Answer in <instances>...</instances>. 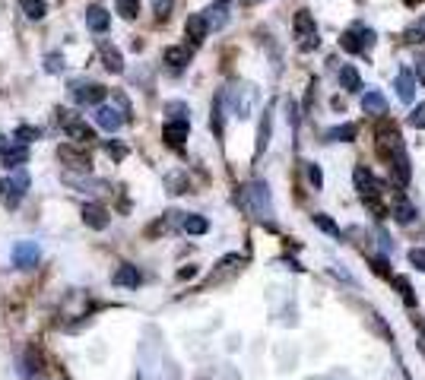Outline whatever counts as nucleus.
<instances>
[{"label": "nucleus", "instance_id": "obj_45", "mask_svg": "<svg viewBox=\"0 0 425 380\" xmlns=\"http://www.w3.org/2000/svg\"><path fill=\"white\" fill-rule=\"evenodd\" d=\"M6 194V181H0V196H4Z\"/></svg>", "mask_w": 425, "mask_h": 380}, {"label": "nucleus", "instance_id": "obj_30", "mask_svg": "<svg viewBox=\"0 0 425 380\" xmlns=\"http://www.w3.org/2000/svg\"><path fill=\"white\" fill-rule=\"evenodd\" d=\"M23 13L29 19H42L44 13H48V4H44V0H23Z\"/></svg>", "mask_w": 425, "mask_h": 380}, {"label": "nucleus", "instance_id": "obj_6", "mask_svg": "<svg viewBox=\"0 0 425 380\" xmlns=\"http://www.w3.org/2000/svg\"><path fill=\"white\" fill-rule=\"evenodd\" d=\"M10 260L16 270H32V266H38V260H42V247H38L35 241H19V244L13 247Z\"/></svg>", "mask_w": 425, "mask_h": 380}, {"label": "nucleus", "instance_id": "obj_43", "mask_svg": "<svg viewBox=\"0 0 425 380\" xmlns=\"http://www.w3.org/2000/svg\"><path fill=\"white\" fill-rule=\"evenodd\" d=\"M108 152H111L114 158H121V156H124V146H118V143H108Z\"/></svg>", "mask_w": 425, "mask_h": 380}, {"label": "nucleus", "instance_id": "obj_17", "mask_svg": "<svg viewBox=\"0 0 425 380\" xmlns=\"http://www.w3.org/2000/svg\"><path fill=\"white\" fill-rule=\"evenodd\" d=\"M63 130H67V137H70V139H80V143H89V139H95L92 127H89L86 120H80V118L63 120Z\"/></svg>", "mask_w": 425, "mask_h": 380}, {"label": "nucleus", "instance_id": "obj_28", "mask_svg": "<svg viewBox=\"0 0 425 380\" xmlns=\"http://www.w3.org/2000/svg\"><path fill=\"white\" fill-rule=\"evenodd\" d=\"M340 44L343 51H349V54H362V42H359V29H349L340 35Z\"/></svg>", "mask_w": 425, "mask_h": 380}, {"label": "nucleus", "instance_id": "obj_12", "mask_svg": "<svg viewBox=\"0 0 425 380\" xmlns=\"http://www.w3.org/2000/svg\"><path fill=\"white\" fill-rule=\"evenodd\" d=\"M82 222H86L89 228H95V232H101V228H108L111 215H108V209L101 206V203H86V206H82Z\"/></svg>", "mask_w": 425, "mask_h": 380}, {"label": "nucleus", "instance_id": "obj_10", "mask_svg": "<svg viewBox=\"0 0 425 380\" xmlns=\"http://www.w3.org/2000/svg\"><path fill=\"white\" fill-rule=\"evenodd\" d=\"M387 165H390V171H393V177H397V184H409V156H406V149L403 146H397V149L390 152V156H387Z\"/></svg>", "mask_w": 425, "mask_h": 380}, {"label": "nucleus", "instance_id": "obj_7", "mask_svg": "<svg viewBox=\"0 0 425 380\" xmlns=\"http://www.w3.org/2000/svg\"><path fill=\"white\" fill-rule=\"evenodd\" d=\"M57 158H61L63 165H67L70 171H80V175H86L89 171V165H92V158H89V152H82V149H76V146H70V143H63L61 149H57Z\"/></svg>", "mask_w": 425, "mask_h": 380}, {"label": "nucleus", "instance_id": "obj_34", "mask_svg": "<svg viewBox=\"0 0 425 380\" xmlns=\"http://www.w3.org/2000/svg\"><path fill=\"white\" fill-rule=\"evenodd\" d=\"M393 282H397V289H400V295H403L406 308H416V298H412V289H409V282H406L403 276H397V279H393Z\"/></svg>", "mask_w": 425, "mask_h": 380}, {"label": "nucleus", "instance_id": "obj_13", "mask_svg": "<svg viewBox=\"0 0 425 380\" xmlns=\"http://www.w3.org/2000/svg\"><path fill=\"white\" fill-rule=\"evenodd\" d=\"M207 32H209V25H207V19H203V13H194V16H187V23H184V35L190 38V44H203Z\"/></svg>", "mask_w": 425, "mask_h": 380}, {"label": "nucleus", "instance_id": "obj_44", "mask_svg": "<svg viewBox=\"0 0 425 380\" xmlns=\"http://www.w3.org/2000/svg\"><path fill=\"white\" fill-rule=\"evenodd\" d=\"M4 146H6V137H4V133H0V152H4Z\"/></svg>", "mask_w": 425, "mask_h": 380}, {"label": "nucleus", "instance_id": "obj_15", "mask_svg": "<svg viewBox=\"0 0 425 380\" xmlns=\"http://www.w3.org/2000/svg\"><path fill=\"white\" fill-rule=\"evenodd\" d=\"M0 158H4V165H10V168H23L25 162H29V146L19 143V146H4V152H0Z\"/></svg>", "mask_w": 425, "mask_h": 380}, {"label": "nucleus", "instance_id": "obj_38", "mask_svg": "<svg viewBox=\"0 0 425 380\" xmlns=\"http://www.w3.org/2000/svg\"><path fill=\"white\" fill-rule=\"evenodd\" d=\"M171 6H175V0H152V10H156V16H159V19L168 16Z\"/></svg>", "mask_w": 425, "mask_h": 380}, {"label": "nucleus", "instance_id": "obj_24", "mask_svg": "<svg viewBox=\"0 0 425 380\" xmlns=\"http://www.w3.org/2000/svg\"><path fill=\"white\" fill-rule=\"evenodd\" d=\"M355 133H359V127H355V124L330 127V130H327V143H349V139H355Z\"/></svg>", "mask_w": 425, "mask_h": 380}, {"label": "nucleus", "instance_id": "obj_5", "mask_svg": "<svg viewBox=\"0 0 425 380\" xmlns=\"http://www.w3.org/2000/svg\"><path fill=\"white\" fill-rule=\"evenodd\" d=\"M127 118H130V114H127L121 105L114 108V105H105V101H101V105H95V124H99L101 130H108V133L121 130V124H124Z\"/></svg>", "mask_w": 425, "mask_h": 380}, {"label": "nucleus", "instance_id": "obj_40", "mask_svg": "<svg viewBox=\"0 0 425 380\" xmlns=\"http://www.w3.org/2000/svg\"><path fill=\"white\" fill-rule=\"evenodd\" d=\"M165 111H168L171 118H187V105H181V101H168Z\"/></svg>", "mask_w": 425, "mask_h": 380}, {"label": "nucleus", "instance_id": "obj_3", "mask_svg": "<svg viewBox=\"0 0 425 380\" xmlns=\"http://www.w3.org/2000/svg\"><path fill=\"white\" fill-rule=\"evenodd\" d=\"M67 92H70V101H76V105H101L105 101V95H108V89L101 86V82H89V80H76V82H70L67 86Z\"/></svg>", "mask_w": 425, "mask_h": 380}, {"label": "nucleus", "instance_id": "obj_39", "mask_svg": "<svg viewBox=\"0 0 425 380\" xmlns=\"http://www.w3.org/2000/svg\"><path fill=\"white\" fill-rule=\"evenodd\" d=\"M44 70H48V73H61V70H63L61 54H48V57H44Z\"/></svg>", "mask_w": 425, "mask_h": 380}, {"label": "nucleus", "instance_id": "obj_41", "mask_svg": "<svg viewBox=\"0 0 425 380\" xmlns=\"http://www.w3.org/2000/svg\"><path fill=\"white\" fill-rule=\"evenodd\" d=\"M308 181L314 184V190H321V184H324V175H321V168H317V165H308Z\"/></svg>", "mask_w": 425, "mask_h": 380}, {"label": "nucleus", "instance_id": "obj_27", "mask_svg": "<svg viewBox=\"0 0 425 380\" xmlns=\"http://www.w3.org/2000/svg\"><path fill=\"white\" fill-rule=\"evenodd\" d=\"M181 228L187 234H207L209 232V222L203 219V215H184L181 219Z\"/></svg>", "mask_w": 425, "mask_h": 380}, {"label": "nucleus", "instance_id": "obj_9", "mask_svg": "<svg viewBox=\"0 0 425 380\" xmlns=\"http://www.w3.org/2000/svg\"><path fill=\"white\" fill-rule=\"evenodd\" d=\"M187 133H190L187 118H171L168 124L162 127V137H165V143H168L171 149H181L184 139H187Z\"/></svg>", "mask_w": 425, "mask_h": 380}, {"label": "nucleus", "instance_id": "obj_36", "mask_svg": "<svg viewBox=\"0 0 425 380\" xmlns=\"http://www.w3.org/2000/svg\"><path fill=\"white\" fill-rule=\"evenodd\" d=\"M409 263L416 266L419 272H425V247H412V251H409Z\"/></svg>", "mask_w": 425, "mask_h": 380}, {"label": "nucleus", "instance_id": "obj_19", "mask_svg": "<svg viewBox=\"0 0 425 380\" xmlns=\"http://www.w3.org/2000/svg\"><path fill=\"white\" fill-rule=\"evenodd\" d=\"M29 184H32V181H29V175H25L23 168H13V177L6 181V190H10V203H16L19 196L29 190Z\"/></svg>", "mask_w": 425, "mask_h": 380}, {"label": "nucleus", "instance_id": "obj_20", "mask_svg": "<svg viewBox=\"0 0 425 380\" xmlns=\"http://www.w3.org/2000/svg\"><path fill=\"white\" fill-rule=\"evenodd\" d=\"M111 282L121 285V289H137V285L143 282V276H140L137 266H121V270L111 276Z\"/></svg>", "mask_w": 425, "mask_h": 380}, {"label": "nucleus", "instance_id": "obj_18", "mask_svg": "<svg viewBox=\"0 0 425 380\" xmlns=\"http://www.w3.org/2000/svg\"><path fill=\"white\" fill-rule=\"evenodd\" d=\"M99 54H101V63H105V70H111V73H121V70H124V57H121V51L114 48V44L101 42V44H99Z\"/></svg>", "mask_w": 425, "mask_h": 380}, {"label": "nucleus", "instance_id": "obj_26", "mask_svg": "<svg viewBox=\"0 0 425 380\" xmlns=\"http://www.w3.org/2000/svg\"><path fill=\"white\" fill-rule=\"evenodd\" d=\"M203 19H207V25H209V29H222V25L228 23L226 4H216V6H209V10L203 13Z\"/></svg>", "mask_w": 425, "mask_h": 380}, {"label": "nucleus", "instance_id": "obj_21", "mask_svg": "<svg viewBox=\"0 0 425 380\" xmlns=\"http://www.w3.org/2000/svg\"><path fill=\"white\" fill-rule=\"evenodd\" d=\"M390 215L406 225V222H412V215H416V206H412V203L406 200L403 194H393V209H390Z\"/></svg>", "mask_w": 425, "mask_h": 380}, {"label": "nucleus", "instance_id": "obj_11", "mask_svg": "<svg viewBox=\"0 0 425 380\" xmlns=\"http://www.w3.org/2000/svg\"><path fill=\"white\" fill-rule=\"evenodd\" d=\"M38 371H42V352L35 346H25V352L19 355V377L32 380L38 377Z\"/></svg>", "mask_w": 425, "mask_h": 380}, {"label": "nucleus", "instance_id": "obj_8", "mask_svg": "<svg viewBox=\"0 0 425 380\" xmlns=\"http://www.w3.org/2000/svg\"><path fill=\"white\" fill-rule=\"evenodd\" d=\"M352 181H355V190H359L362 200H378L381 194V184L374 181V175L365 168V165H359V168L352 171Z\"/></svg>", "mask_w": 425, "mask_h": 380}, {"label": "nucleus", "instance_id": "obj_25", "mask_svg": "<svg viewBox=\"0 0 425 380\" xmlns=\"http://www.w3.org/2000/svg\"><path fill=\"white\" fill-rule=\"evenodd\" d=\"M362 108H365V111H371V114H384L387 111V99L371 89V92L362 95Z\"/></svg>", "mask_w": 425, "mask_h": 380}, {"label": "nucleus", "instance_id": "obj_22", "mask_svg": "<svg viewBox=\"0 0 425 380\" xmlns=\"http://www.w3.org/2000/svg\"><path fill=\"white\" fill-rule=\"evenodd\" d=\"M187 61H190V51L187 48H165V63H168V70L181 73V70L187 67Z\"/></svg>", "mask_w": 425, "mask_h": 380}, {"label": "nucleus", "instance_id": "obj_23", "mask_svg": "<svg viewBox=\"0 0 425 380\" xmlns=\"http://www.w3.org/2000/svg\"><path fill=\"white\" fill-rule=\"evenodd\" d=\"M340 86L349 89V92H359L362 89V76H359V70H355L352 63H343L340 67Z\"/></svg>", "mask_w": 425, "mask_h": 380}, {"label": "nucleus", "instance_id": "obj_29", "mask_svg": "<svg viewBox=\"0 0 425 380\" xmlns=\"http://www.w3.org/2000/svg\"><path fill=\"white\" fill-rule=\"evenodd\" d=\"M270 146V108L264 111V120H260V130H257V156Z\"/></svg>", "mask_w": 425, "mask_h": 380}, {"label": "nucleus", "instance_id": "obj_16", "mask_svg": "<svg viewBox=\"0 0 425 380\" xmlns=\"http://www.w3.org/2000/svg\"><path fill=\"white\" fill-rule=\"evenodd\" d=\"M86 25H89L92 32H99V35H101V32H108V25H111V16H108L105 6L92 4V6L86 10Z\"/></svg>", "mask_w": 425, "mask_h": 380}, {"label": "nucleus", "instance_id": "obj_31", "mask_svg": "<svg viewBox=\"0 0 425 380\" xmlns=\"http://www.w3.org/2000/svg\"><path fill=\"white\" fill-rule=\"evenodd\" d=\"M314 225L321 228V232H327V234H333V238H340V225H336L333 219H327L324 213H314Z\"/></svg>", "mask_w": 425, "mask_h": 380}, {"label": "nucleus", "instance_id": "obj_4", "mask_svg": "<svg viewBox=\"0 0 425 380\" xmlns=\"http://www.w3.org/2000/svg\"><path fill=\"white\" fill-rule=\"evenodd\" d=\"M292 29H295V42H298V48H302V51H314L317 44H321L314 16H311L308 10H298L295 13V19H292Z\"/></svg>", "mask_w": 425, "mask_h": 380}, {"label": "nucleus", "instance_id": "obj_42", "mask_svg": "<svg viewBox=\"0 0 425 380\" xmlns=\"http://www.w3.org/2000/svg\"><path fill=\"white\" fill-rule=\"evenodd\" d=\"M38 133H42V130H35V127H19V130H16V137L23 139V143H29V139H35Z\"/></svg>", "mask_w": 425, "mask_h": 380}, {"label": "nucleus", "instance_id": "obj_1", "mask_svg": "<svg viewBox=\"0 0 425 380\" xmlns=\"http://www.w3.org/2000/svg\"><path fill=\"white\" fill-rule=\"evenodd\" d=\"M238 203L247 215H254L264 225H273V200H270V187L264 181H247L245 187L238 190Z\"/></svg>", "mask_w": 425, "mask_h": 380}, {"label": "nucleus", "instance_id": "obj_37", "mask_svg": "<svg viewBox=\"0 0 425 380\" xmlns=\"http://www.w3.org/2000/svg\"><path fill=\"white\" fill-rule=\"evenodd\" d=\"M406 42H409V44H422L425 42V25H412V29H406Z\"/></svg>", "mask_w": 425, "mask_h": 380}, {"label": "nucleus", "instance_id": "obj_46", "mask_svg": "<svg viewBox=\"0 0 425 380\" xmlns=\"http://www.w3.org/2000/svg\"><path fill=\"white\" fill-rule=\"evenodd\" d=\"M216 4H228V0H216Z\"/></svg>", "mask_w": 425, "mask_h": 380}, {"label": "nucleus", "instance_id": "obj_2", "mask_svg": "<svg viewBox=\"0 0 425 380\" xmlns=\"http://www.w3.org/2000/svg\"><path fill=\"white\" fill-rule=\"evenodd\" d=\"M222 101H228V108H232L235 118L245 120V118H251L254 105H257V89H254L251 82H235V86L222 95Z\"/></svg>", "mask_w": 425, "mask_h": 380}, {"label": "nucleus", "instance_id": "obj_14", "mask_svg": "<svg viewBox=\"0 0 425 380\" xmlns=\"http://www.w3.org/2000/svg\"><path fill=\"white\" fill-rule=\"evenodd\" d=\"M416 73H412V70H400L397 73V95H400V101H406V105H409L412 99H416Z\"/></svg>", "mask_w": 425, "mask_h": 380}, {"label": "nucleus", "instance_id": "obj_33", "mask_svg": "<svg viewBox=\"0 0 425 380\" xmlns=\"http://www.w3.org/2000/svg\"><path fill=\"white\" fill-rule=\"evenodd\" d=\"M409 127H416V130H425V101H419V105L409 111Z\"/></svg>", "mask_w": 425, "mask_h": 380}, {"label": "nucleus", "instance_id": "obj_35", "mask_svg": "<svg viewBox=\"0 0 425 380\" xmlns=\"http://www.w3.org/2000/svg\"><path fill=\"white\" fill-rule=\"evenodd\" d=\"M359 29V42H362V51H371L374 48V32L365 29V25H355Z\"/></svg>", "mask_w": 425, "mask_h": 380}, {"label": "nucleus", "instance_id": "obj_32", "mask_svg": "<svg viewBox=\"0 0 425 380\" xmlns=\"http://www.w3.org/2000/svg\"><path fill=\"white\" fill-rule=\"evenodd\" d=\"M118 13L124 19H137L140 16V0H118Z\"/></svg>", "mask_w": 425, "mask_h": 380}]
</instances>
